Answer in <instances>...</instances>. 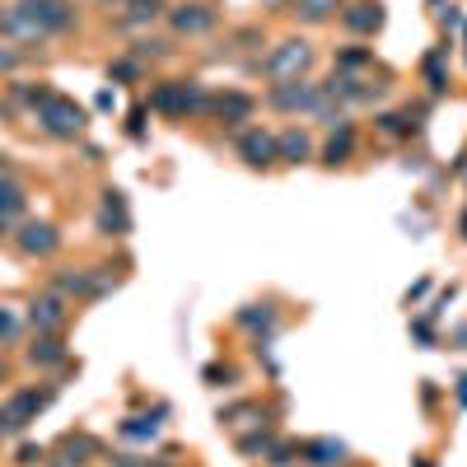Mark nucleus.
Returning a JSON list of instances; mask_svg holds the SVG:
<instances>
[{"label": "nucleus", "instance_id": "obj_1", "mask_svg": "<svg viewBox=\"0 0 467 467\" xmlns=\"http://www.w3.org/2000/svg\"><path fill=\"white\" fill-rule=\"evenodd\" d=\"M38 122H42V131H47V136L75 141L80 131H85V108H80V103H71V98H61V94H52L47 103H38Z\"/></svg>", "mask_w": 467, "mask_h": 467}, {"label": "nucleus", "instance_id": "obj_2", "mask_svg": "<svg viewBox=\"0 0 467 467\" xmlns=\"http://www.w3.org/2000/svg\"><path fill=\"white\" fill-rule=\"evenodd\" d=\"M149 108L164 112V117H182L192 108H206V89L196 85V80H169V85H159L149 94Z\"/></svg>", "mask_w": 467, "mask_h": 467}, {"label": "nucleus", "instance_id": "obj_3", "mask_svg": "<svg viewBox=\"0 0 467 467\" xmlns=\"http://www.w3.org/2000/svg\"><path fill=\"white\" fill-rule=\"evenodd\" d=\"M309 61H313V52H309V42H299V38H290V42H280L272 57L262 61V71L276 80V85H286V80H299L309 71Z\"/></svg>", "mask_w": 467, "mask_h": 467}, {"label": "nucleus", "instance_id": "obj_4", "mask_svg": "<svg viewBox=\"0 0 467 467\" xmlns=\"http://www.w3.org/2000/svg\"><path fill=\"white\" fill-rule=\"evenodd\" d=\"M266 103H272V108H286V112H318L323 89L309 85V80H286V85H272Z\"/></svg>", "mask_w": 467, "mask_h": 467}, {"label": "nucleus", "instance_id": "obj_5", "mask_svg": "<svg viewBox=\"0 0 467 467\" xmlns=\"http://www.w3.org/2000/svg\"><path fill=\"white\" fill-rule=\"evenodd\" d=\"M52 290L57 295H75V299H103L112 286L94 272V266H71V272H57Z\"/></svg>", "mask_w": 467, "mask_h": 467}, {"label": "nucleus", "instance_id": "obj_6", "mask_svg": "<svg viewBox=\"0 0 467 467\" xmlns=\"http://www.w3.org/2000/svg\"><path fill=\"white\" fill-rule=\"evenodd\" d=\"M19 10H24L42 33H65V28H75V10L65 5V0H19Z\"/></svg>", "mask_w": 467, "mask_h": 467}, {"label": "nucleus", "instance_id": "obj_7", "mask_svg": "<svg viewBox=\"0 0 467 467\" xmlns=\"http://www.w3.org/2000/svg\"><path fill=\"white\" fill-rule=\"evenodd\" d=\"M14 243H19L24 257H52L57 248H61V234L47 225V220H28L19 234H14Z\"/></svg>", "mask_w": 467, "mask_h": 467}, {"label": "nucleus", "instance_id": "obj_8", "mask_svg": "<svg viewBox=\"0 0 467 467\" xmlns=\"http://www.w3.org/2000/svg\"><path fill=\"white\" fill-rule=\"evenodd\" d=\"M28 323L38 327V332H61V323H65V299L52 290V295H38L28 304Z\"/></svg>", "mask_w": 467, "mask_h": 467}, {"label": "nucleus", "instance_id": "obj_9", "mask_svg": "<svg viewBox=\"0 0 467 467\" xmlns=\"http://www.w3.org/2000/svg\"><path fill=\"white\" fill-rule=\"evenodd\" d=\"M239 155H243L248 169H272L276 164V136H266V131H243Z\"/></svg>", "mask_w": 467, "mask_h": 467}, {"label": "nucleus", "instance_id": "obj_10", "mask_svg": "<svg viewBox=\"0 0 467 467\" xmlns=\"http://www.w3.org/2000/svg\"><path fill=\"white\" fill-rule=\"evenodd\" d=\"M98 229L112 234V239L131 234V215H126V202H122V192H117V188L103 192V206H98Z\"/></svg>", "mask_w": 467, "mask_h": 467}, {"label": "nucleus", "instance_id": "obj_11", "mask_svg": "<svg viewBox=\"0 0 467 467\" xmlns=\"http://www.w3.org/2000/svg\"><path fill=\"white\" fill-rule=\"evenodd\" d=\"M215 19H220V14H215L211 5H178V10L169 14L173 33H188V38H196V33H211Z\"/></svg>", "mask_w": 467, "mask_h": 467}, {"label": "nucleus", "instance_id": "obj_12", "mask_svg": "<svg viewBox=\"0 0 467 467\" xmlns=\"http://www.w3.org/2000/svg\"><path fill=\"white\" fill-rule=\"evenodd\" d=\"M206 108L220 117L225 126H239V122L253 117V98H248V94H220V98H206Z\"/></svg>", "mask_w": 467, "mask_h": 467}, {"label": "nucleus", "instance_id": "obj_13", "mask_svg": "<svg viewBox=\"0 0 467 467\" xmlns=\"http://www.w3.org/2000/svg\"><path fill=\"white\" fill-rule=\"evenodd\" d=\"M0 33H5V38H19V42H42V38H47V33L33 24L19 5H14V10H0Z\"/></svg>", "mask_w": 467, "mask_h": 467}, {"label": "nucleus", "instance_id": "obj_14", "mask_svg": "<svg viewBox=\"0 0 467 467\" xmlns=\"http://www.w3.org/2000/svg\"><path fill=\"white\" fill-rule=\"evenodd\" d=\"M65 360V346L57 332H38V341L28 346V364H38V370H47V364H61Z\"/></svg>", "mask_w": 467, "mask_h": 467}, {"label": "nucleus", "instance_id": "obj_15", "mask_svg": "<svg viewBox=\"0 0 467 467\" xmlns=\"http://www.w3.org/2000/svg\"><path fill=\"white\" fill-rule=\"evenodd\" d=\"M313 155V145H309V136H304V131H280V136H276V159H286V164H304Z\"/></svg>", "mask_w": 467, "mask_h": 467}, {"label": "nucleus", "instance_id": "obj_16", "mask_svg": "<svg viewBox=\"0 0 467 467\" xmlns=\"http://www.w3.org/2000/svg\"><path fill=\"white\" fill-rule=\"evenodd\" d=\"M341 10V0H295V19L304 24H327Z\"/></svg>", "mask_w": 467, "mask_h": 467}, {"label": "nucleus", "instance_id": "obj_17", "mask_svg": "<svg viewBox=\"0 0 467 467\" xmlns=\"http://www.w3.org/2000/svg\"><path fill=\"white\" fill-rule=\"evenodd\" d=\"M341 463H346V444H337V440L309 444V467H341Z\"/></svg>", "mask_w": 467, "mask_h": 467}, {"label": "nucleus", "instance_id": "obj_18", "mask_svg": "<svg viewBox=\"0 0 467 467\" xmlns=\"http://www.w3.org/2000/svg\"><path fill=\"white\" fill-rule=\"evenodd\" d=\"M341 19H346V28H356V33H374V28L383 24V14H379V5H370V0H364V5H350Z\"/></svg>", "mask_w": 467, "mask_h": 467}, {"label": "nucleus", "instance_id": "obj_19", "mask_svg": "<svg viewBox=\"0 0 467 467\" xmlns=\"http://www.w3.org/2000/svg\"><path fill=\"white\" fill-rule=\"evenodd\" d=\"M164 14V0H126V14L117 24L131 28V24H149V19H159Z\"/></svg>", "mask_w": 467, "mask_h": 467}, {"label": "nucleus", "instance_id": "obj_20", "mask_svg": "<svg viewBox=\"0 0 467 467\" xmlns=\"http://www.w3.org/2000/svg\"><path fill=\"white\" fill-rule=\"evenodd\" d=\"M24 206H28V192L10 173H0V215H19Z\"/></svg>", "mask_w": 467, "mask_h": 467}, {"label": "nucleus", "instance_id": "obj_21", "mask_svg": "<svg viewBox=\"0 0 467 467\" xmlns=\"http://www.w3.org/2000/svg\"><path fill=\"white\" fill-rule=\"evenodd\" d=\"M169 52H173L169 42H149V38H141L136 47H131V61H164Z\"/></svg>", "mask_w": 467, "mask_h": 467}, {"label": "nucleus", "instance_id": "obj_22", "mask_svg": "<svg viewBox=\"0 0 467 467\" xmlns=\"http://www.w3.org/2000/svg\"><path fill=\"white\" fill-rule=\"evenodd\" d=\"M350 155V126H341V136H332V145H327V164H341Z\"/></svg>", "mask_w": 467, "mask_h": 467}, {"label": "nucleus", "instance_id": "obj_23", "mask_svg": "<svg viewBox=\"0 0 467 467\" xmlns=\"http://www.w3.org/2000/svg\"><path fill=\"white\" fill-rule=\"evenodd\" d=\"M24 421H19V416H14L10 407H0V440H10V435H24Z\"/></svg>", "mask_w": 467, "mask_h": 467}, {"label": "nucleus", "instance_id": "obj_24", "mask_svg": "<svg viewBox=\"0 0 467 467\" xmlns=\"http://www.w3.org/2000/svg\"><path fill=\"white\" fill-rule=\"evenodd\" d=\"M337 61H341V71L350 75V71H360V65L370 61V52H364V47H350V52H337Z\"/></svg>", "mask_w": 467, "mask_h": 467}, {"label": "nucleus", "instance_id": "obj_25", "mask_svg": "<svg viewBox=\"0 0 467 467\" xmlns=\"http://www.w3.org/2000/svg\"><path fill=\"white\" fill-rule=\"evenodd\" d=\"M155 430H159V421H149V425H145L141 416H136V421H126V425H122V435H131V440H145V435H155Z\"/></svg>", "mask_w": 467, "mask_h": 467}, {"label": "nucleus", "instance_id": "obj_26", "mask_svg": "<svg viewBox=\"0 0 467 467\" xmlns=\"http://www.w3.org/2000/svg\"><path fill=\"white\" fill-rule=\"evenodd\" d=\"M108 75L112 80H131V75H141V61H131V57H122L117 65H108Z\"/></svg>", "mask_w": 467, "mask_h": 467}, {"label": "nucleus", "instance_id": "obj_27", "mask_svg": "<svg viewBox=\"0 0 467 467\" xmlns=\"http://www.w3.org/2000/svg\"><path fill=\"white\" fill-rule=\"evenodd\" d=\"M0 337H5V341H14V337H19V318H14L10 309H0Z\"/></svg>", "mask_w": 467, "mask_h": 467}, {"label": "nucleus", "instance_id": "obj_28", "mask_svg": "<svg viewBox=\"0 0 467 467\" xmlns=\"http://www.w3.org/2000/svg\"><path fill=\"white\" fill-rule=\"evenodd\" d=\"M14 463H19V467H33V463H42V448L24 444V448H19V458H14Z\"/></svg>", "mask_w": 467, "mask_h": 467}, {"label": "nucleus", "instance_id": "obj_29", "mask_svg": "<svg viewBox=\"0 0 467 467\" xmlns=\"http://www.w3.org/2000/svg\"><path fill=\"white\" fill-rule=\"evenodd\" d=\"M239 323L253 327V323H257V304H253V309H243V313H239ZM262 323H272V309H266V304H262Z\"/></svg>", "mask_w": 467, "mask_h": 467}, {"label": "nucleus", "instance_id": "obj_30", "mask_svg": "<svg viewBox=\"0 0 467 467\" xmlns=\"http://www.w3.org/2000/svg\"><path fill=\"white\" fill-rule=\"evenodd\" d=\"M19 65V52H10V47H0V71H14Z\"/></svg>", "mask_w": 467, "mask_h": 467}, {"label": "nucleus", "instance_id": "obj_31", "mask_svg": "<svg viewBox=\"0 0 467 467\" xmlns=\"http://www.w3.org/2000/svg\"><path fill=\"white\" fill-rule=\"evenodd\" d=\"M458 397H463V402H467V379H463V388H458Z\"/></svg>", "mask_w": 467, "mask_h": 467}, {"label": "nucleus", "instance_id": "obj_32", "mask_svg": "<svg viewBox=\"0 0 467 467\" xmlns=\"http://www.w3.org/2000/svg\"><path fill=\"white\" fill-rule=\"evenodd\" d=\"M5 374H10V370H5V360H0V383H5Z\"/></svg>", "mask_w": 467, "mask_h": 467}]
</instances>
